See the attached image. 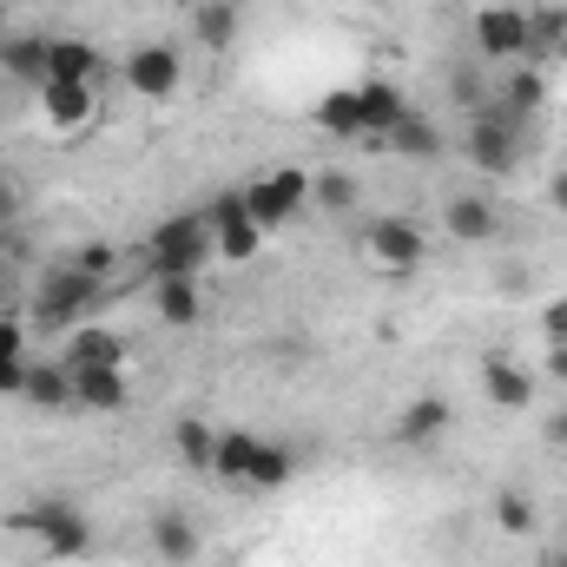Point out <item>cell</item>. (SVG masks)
Returning <instances> with one entry per match:
<instances>
[{
	"instance_id": "obj_14",
	"label": "cell",
	"mask_w": 567,
	"mask_h": 567,
	"mask_svg": "<svg viewBox=\"0 0 567 567\" xmlns=\"http://www.w3.org/2000/svg\"><path fill=\"white\" fill-rule=\"evenodd\" d=\"M449 423H455L449 396H435V390H429V396H416V403L396 416V442H403V449H429V442H442V435H449Z\"/></svg>"
},
{
	"instance_id": "obj_2",
	"label": "cell",
	"mask_w": 567,
	"mask_h": 567,
	"mask_svg": "<svg viewBox=\"0 0 567 567\" xmlns=\"http://www.w3.org/2000/svg\"><path fill=\"white\" fill-rule=\"evenodd\" d=\"M145 258H152V278H198L205 258H212V225L205 212H172L152 225L145 238Z\"/></svg>"
},
{
	"instance_id": "obj_3",
	"label": "cell",
	"mask_w": 567,
	"mask_h": 567,
	"mask_svg": "<svg viewBox=\"0 0 567 567\" xmlns=\"http://www.w3.org/2000/svg\"><path fill=\"white\" fill-rule=\"evenodd\" d=\"M468 165L475 172H488V178H508L515 165H522V120L502 106V100H488V106H475L468 113Z\"/></svg>"
},
{
	"instance_id": "obj_22",
	"label": "cell",
	"mask_w": 567,
	"mask_h": 567,
	"mask_svg": "<svg viewBox=\"0 0 567 567\" xmlns=\"http://www.w3.org/2000/svg\"><path fill=\"white\" fill-rule=\"evenodd\" d=\"M383 145H390V152H403V158H435V152H442V126H435L429 113L410 106V113L383 133Z\"/></svg>"
},
{
	"instance_id": "obj_32",
	"label": "cell",
	"mask_w": 567,
	"mask_h": 567,
	"mask_svg": "<svg viewBox=\"0 0 567 567\" xmlns=\"http://www.w3.org/2000/svg\"><path fill=\"white\" fill-rule=\"evenodd\" d=\"M73 265H80L86 278L113 284V245H86V251H73Z\"/></svg>"
},
{
	"instance_id": "obj_33",
	"label": "cell",
	"mask_w": 567,
	"mask_h": 567,
	"mask_svg": "<svg viewBox=\"0 0 567 567\" xmlns=\"http://www.w3.org/2000/svg\"><path fill=\"white\" fill-rule=\"evenodd\" d=\"M0 357H27V323L13 310H0Z\"/></svg>"
},
{
	"instance_id": "obj_40",
	"label": "cell",
	"mask_w": 567,
	"mask_h": 567,
	"mask_svg": "<svg viewBox=\"0 0 567 567\" xmlns=\"http://www.w3.org/2000/svg\"><path fill=\"white\" fill-rule=\"evenodd\" d=\"M548 442H555V449H561V455H567V410H561V416H555V423H548Z\"/></svg>"
},
{
	"instance_id": "obj_11",
	"label": "cell",
	"mask_w": 567,
	"mask_h": 567,
	"mask_svg": "<svg viewBox=\"0 0 567 567\" xmlns=\"http://www.w3.org/2000/svg\"><path fill=\"white\" fill-rule=\"evenodd\" d=\"M198 548H205V535H198V522H192L185 508H158V515H152V555L165 567H192Z\"/></svg>"
},
{
	"instance_id": "obj_1",
	"label": "cell",
	"mask_w": 567,
	"mask_h": 567,
	"mask_svg": "<svg viewBox=\"0 0 567 567\" xmlns=\"http://www.w3.org/2000/svg\"><path fill=\"white\" fill-rule=\"evenodd\" d=\"M7 528L27 535V542H40V555H53V561H80V555H93V515H86L73 495H60V488L20 502V508L7 515Z\"/></svg>"
},
{
	"instance_id": "obj_18",
	"label": "cell",
	"mask_w": 567,
	"mask_h": 567,
	"mask_svg": "<svg viewBox=\"0 0 567 567\" xmlns=\"http://www.w3.org/2000/svg\"><path fill=\"white\" fill-rule=\"evenodd\" d=\"M47 80H80V86H100L106 80V53L93 40H53V73Z\"/></svg>"
},
{
	"instance_id": "obj_25",
	"label": "cell",
	"mask_w": 567,
	"mask_h": 567,
	"mask_svg": "<svg viewBox=\"0 0 567 567\" xmlns=\"http://www.w3.org/2000/svg\"><path fill=\"white\" fill-rule=\"evenodd\" d=\"M258 429H218V455H212V475H225V482H245L251 475V455H258Z\"/></svg>"
},
{
	"instance_id": "obj_6",
	"label": "cell",
	"mask_w": 567,
	"mask_h": 567,
	"mask_svg": "<svg viewBox=\"0 0 567 567\" xmlns=\"http://www.w3.org/2000/svg\"><path fill=\"white\" fill-rule=\"evenodd\" d=\"M205 225H212V251H218L225 265H251V258L265 251V231H258L245 192H225V198L205 212Z\"/></svg>"
},
{
	"instance_id": "obj_31",
	"label": "cell",
	"mask_w": 567,
	"mask_h": 567,
	"mask_svg": "<svg viewBox=\"0 0 567 567\" xmlns=\"http://www.w3.org/2000/svg\"><path fill=\"white\" fill-rule=\"evenodd\" d=\"M310 198H317L323 212H350V205H357V178H350V172H310Z\"/></svg>"
},
{
	"instance_id": "obj_23",
	"label": "cell",
	"mask_w": 567,
	"mask_h": 567,
	"mask_svg": "<svg viewBox=\"0 0 567 567\" xmlns=\"http://www.w3.org/2000/svg\"><path fill=\"white\" fill-rule=\"evenodd\" d=\"M33 410H73V377L66 363H27V390H20Z\"/></svg>"
},
{
	"instance_id": "obj_24",
	"label": "cell",
	"mask_w": 567,
	"mask_h": 567,
	"mask_svg": "<svg viewBox=\"0 0 567 567\" xmlns=\"http://www.w3.org/2000/svg\"><path fill=\"white\" fill-rule=\"evenodd\" d=\"M317 126H323L330 140H363V100H357V86H337V93H323V106H317Z\"/></svg>"
},
{
	"instance_id": "obj_15",
	"label": "cell",
	"mask_w": 567,
	"mask_h": 567,
	"mask_svg": "<svg viewBox=\"0 0 567 567\" xmlns=\"http://www.w3.org/2000/svg\"><path fill=\"white\" fill-rule=\"evenodd\" d=\"M40 113H47V126L80 133V126L93 120V86H80V80H47V86H40Z\"/></svg>"
},
{
	"instance_id": "obj_34",
	"label": "cell",
	"mask_w": 567,
	"mask_h": 567,
	"mask_svg": "<svg viewBox=\"0 0 567 567\" xmlns=\"http://www.w3.org/2000/svg\"><path fill=\"white\" fill-rule=\"evenodd\" d=\"M27 363L33 357H0V396H20L27 390Z\"/></svg>"
},
{
	"instance_id": "obj_21",
	"label": "cell",
	"mask_w": 567,
	"mask_h": 567,
	"mask_svg": "<svg viewBox=\"0 0 567 567\" xmlns=\"http://www.w3.org/2000/svg\"><path fill=\"white\" fill-rule=\"evenodd\" d=\"M60 363H126V337L106 330V323H80L66 337V357Z\"/></svg>"
},
{
	"instance_id": "obj_42",
	"label": "cell",
	"mask_w": 567,
	"mask_h": 567,
	"mask_svg": "<svg viewBox=\"0 0 567 567\" xmlns=\"http://www.w3.org/2000/svg\"><path fill=\"white\" fill-rule=\"evenodd\" d=\"M0 20H7V7H0Z\"/></svg>"
},
{
	"instance_id": "obj_36",
	"label": "cell",
	"mask_w": 567,
	"mask_h": 567,
	"mask_svg": "<svg viewBox=\"0 0 567 567\" xmlns=\"http://www.w3.org/2000/svg\"><path fill=\"white\" fill-rule=\"evenodd\" d=\"M20 303V258H0V310Z\"/></svg>"
},
{
	"instance_id": "obj_4",
	"label": "cell",
	"mask_w": 567,
	"mask_h": 567,
	"mask_svg": "<svg viewBox=\"0 0 567 567\" xmlns=\"http://www.w3.org/2000/svg\"><path fill=\"white\" fill-rule=\"evenodd\" d=\"M100 297H106L100 278H86L80 265H60V271H47V278L33 284V323H47V330H80Z\"/></svg>"
},
{
	"instance_id": "obj_17",
	"label": "cell",
	"mask_w": 567,
	"mask_h": 567,
	"mask_svg": "<svg viewBox=\"0 0 567 567\" xmlns=\"http://www.w3.org/2000/svg\"><path fill=\"white\" fill-rule=\"evenodd\" d=\"M0 66H7L13 80H27V86H47V73H53V40H47V33L0 40Z\"/></svg>"
},
{
	"instance_id": "obj_10",
	"label": "cell",
	"mask_w": 567,
	"mask_h": 567,
	"mask_svg": "<svg viewBox=\"0 0 567 567\" xmlns=\"http://www.w3.org/2000/svg\"><path fill=\"white\" fill-rule=\"evenodd\" d=\"M363 251H370V265H383V271H416L423 265V251H429V238H423V225L416 218H377L370 231H363Z\"/></svg>"
},
{
	"instance_id": "obj_41",
	"label": "cell",
	"mask_w": 567,
	"mask_h": 567,
	"mask_svg": "<svg viewBox=\"0 0 567 567\" xmlns=\"http://www.w3.org/2000/svg\"><path fill=\"white\" fill-rule=\"evenodd\" d=\"M542 567H567V548H555V555H542Z\"/></svg>"
},
{
	"instance_id": "obj_27",
	"label": "cell",
	"mask_w": 567,
	"mask_h": 567,
	"mask_svg": "<svg viewBox=\"0 0 567 567\" xmlns=\"http://www.w3.org/2000/svg\"><path fill=\"white\" fill-rule=\"evenodd\" d=\"M192 33H198V47L225 53V47L238 40V7H231V0H198V13H192Z\"/></svg>"
},
{
	"instance_id": "obj_13",
	"label": "cell",
	"mask_w": 567,
	"mask_h": 567,
	"mask_svg": "<svg viewBox=\"0 0 567 567\" xmlns=\"http://www.w3.org/2000/svg\"><path fill=\"white\" fill-rule=\"evenodd\" d=\"M357 100H363V140H383L403 113H410V100H403V86L390 80V73H370V80H357Z\"/></svg>"
},
{
	"instance_id": "obj_12",
	"label": "cell",
	"mask_w": 567,
	"mask_h": 567,
	"mask_svg": "<svg viewBox=\"0 0 567 567\" xmlns=\"http://www.w3.org/2000/svg\"><path fill=\"white\" fill-rule=\"evenodd\" d=\"M442 231H449L455 245H495V231H502V212H495V198H475V192H462V198H449V212H442Z\"/></svg>"
},
{
	"instance_id": "obj_9",
	"label": "cell",
	"mask_w": 567,
	"mask_h": 567,
	"mask_svg": "<svg viewBox=\"0 0 567 567\" xmlns=\"http://www.w3.org/2000/svg\"><path fill=\"white\" fill-rule=\"evenodd\" d=\"M73 377V410H93V416H120L133 403V383H126V363H66Z\"/></svg>"
},
{
	"instance_id": "obj_37",
	"label": "cell",
	"mask_w": 567,
	"mask_h": 567,
	"mask_svg": "<svg viewBox=\"0 0 567 567\" xmlns=\"http://www.w3.org/2000/svg\"><path fill=\"white\" fill-rule=\"evenodd\" d=\"M7 225H20V185L0 178V231H7Z\"/></svg>"
},
{
	"instance_id": "obj_30",
	"label": "cell",
	"mask_w": 567,
	"mask_h": 567,
	"mask_svg": "<svg viewBox=\"0 0 567 567\" xmlns=\"http://www.w3.org/2000/svg\"><path fill=\"white\" fill-rule=\"evenodd\" d=\"M488 515H495L502 535H535V502H528V488H495Z\"/></svg>"
},
{
	"instance_id": "obj_19",
	"label": "cell",
	"mask_w": 567,
	"mask_h": 567,
	"mask_svg": "<svg viewBox=\"0 0 567 567\" xmlns=\"http://www.w3.org/2000/svg\"><path fill=\"white\" fill-rule=\"evenodd\" d=\"M152 310H158V323L192 330L198 323V278H152Z\"/></svg>"
},
{
	"instance_id": "obj_5",
	"label": "cell",
	"mask_w": 567,
	"mask_h": 567,
	"mask_svg": "<svg viewBox=\"0 0 567 567\" xmlns=\"http://www.w3.org/2000/svg\"><path fill=\"white\" fill-rule=\"evenodd\" d=\"M245 205H251L258 231L271 238V231H284V225L310 205V172H303V165H271V172H258V178L245 185Z\"/></svg>"
},
{
	"instance_id": "obj_29",
	"label": "cell",
	"mask_w": 567,
	"mask_h": 567,
	"mask_svg": "<svg viewBox=\"0 0 567 567\" xmlns=\"http://www.w3.org/2000/svg\"><path fill=\"white\" fill-rule=\"evenodd\" d=\"M561 47H567V13H561V7L528 13V60H535V66H548Z\"/></svg>"
},
{
	"instance_id": "obj_28",
	"label": "cell",
	"mask_w": 567,
	"mask_h": 567,
	"mask_svg": "<svg viewBox=\"0 0 567 567\" xmlns=\"http://www.w3.org/2000/svg\"><path fill=\"white\" fill-rule=\"evenodd\" d=\"M172 449H178L185 468H212V455H218V429L198 423V416H178V423H172Z\"/></svg>"
},
{
	"instance_id": "obj_16",
	"label": "cell",
	"mask_w": 567,
	"mask_h": 567,
	"mask_svg": "<svg viewBox=\"0 0 567 567\" xmlns=\"http://www.w3.org/2000/svg\"><path fill=\"white\" fill-rule=\"evenodd\" d=\"M482 396L502 403V410H528V403H535V377H528L515 357H488V363H482Z\"/></svg>"
},
{
	"instance_id": "obj_8",
	"label": "cell",
	"mask_w": 567,
	"mask_h": 567,
	"mask_svg": "<svg viewBox=\"0 0 567 567\" xmlns=\"http://www.w3.org/2000/svg\"><path fill=\"white\" fill-rule=\"evenodd\" d=\"M475 53L482 60H528V7H508V0H495V7H482L475 13Z\"/></svg>"
},
{
	"instance_id": "obj_39",
	"label": "cell",
	"mask_w": 567,
	"mask_h": 567,
	"mask_svg": "<svg viewBox=\"0 0 567 567\" xmlns=\"http://www.w3.org/2000/svg\"><path fill=\"white\" fill-rule=\"evenodd\" d=\"M548 377H561L567 383V343H548Z\"/></svg>"
},
{
	"instance_id": "obj_43",
	"label": "cell",
	"mask_w": 567,
	"mask_h": 567,
	"mask_svg": "<svg viewBox=\"0 0 567 567\" xmlns=\"http://www.w3.org/2000/svg\"><path fill=\"white\" fill-rule=\"evenodd\" d=\"M561 548H567V542H561Z\"/></svg>"
},
{
	"instance_id": "obj_35",
	"label": "cell",
	"mask_w": 567,
	"mask_h": 567,
	"mask_svg": "<svg viewBox=\"0 0 567 567\" xmlns=\"http://www.w3.org/2000/svg\"><path fill=\"white\" fill-rule=\"evenodd\" d=\"M542 337H548V343H567V297H555V303L542 310Z\"/></svg>"
},
{
	"instance_id": "obj_20",
	"label": "cell",
	"mask_w": 567,
	"mask_h": 567,
	"mask_svg": "<svg viewBox=\"0 0 567 567\" xmlns=\"http://www.w3.org/2000/svg\"><path fill=\"white\" fill-rule=\"evenodd\" d=\"M502 106L528 126L542 106H548V66H522V73H502Z\"/></svg>"
},
{
	"instance_id": "obj_26",
	"label": "cell",
	"mask_w": 567,
	"mask_h": 567,
	"mask_svg": "<svg viewBox=\"0 0 567 567\" xmlns=\"http://www.w3.org/2000/svg\"><path fill=\"white\" fill-rule=\"evenodd\" d=\"M297 475V455H290V442H258V455H251V475H245V488H258V495H271V488H284Z\"/></svg>"
},
{
	"instance_id": "obj_38",
	"label": "cell",
	"mask_w": 567,
	"mask_h": 567,
	"mask_svg": "<svg viewBox=\"0 0 567 567\" xmlns=\"http://www.w3.org/2000/svg\"><path fill=\"white\" fill-rule=\"evenodd\" d=\"M548 205L567 218V172H555V178H548Z\"/></svg>"
},
{
	"instance_id": "obj_7",
	"label": "cell",
	"mask_w": 567,
	"mask_h": 567,
	"mask_svg": "<svg viewBox=\"0 0 567 567\" xmlns=\"http://www.w3.org/2000/svg\"><path fill=\"white\" fill-rule=\"evenodd\" d=\"M120 80L140 93V100H152V106H165V100H178V80H185V66H178V47H133L126 53V66H120Z\"/></svg>"
}]
</instances>
